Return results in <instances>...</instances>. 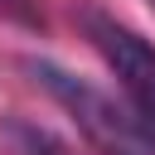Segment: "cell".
Wrapping results in <instances>:
<instances>
[{
  "label": "cell",
  "mask_w": 155,
  "mask_h": 155,
  "mask_svg": "<svg viewBox=\"0 0 155 155\" xmlns=\"http://www.w3.org/2000/svg\"><path fill=\"white\" fill-rule=\"evenodd\" d=\"M0 19H10V24H24V29H44V24H48L39 0H0Z\"/></svg>",
  "instance_id": "obj_4"
},
{
  "label": "cell",
  "mask_w": 155,
  "mask_h": 155,
  "mask_svg": "<svg viewBox=\"0 0 155 155\" xmlns=\"http://www.w3.org/2000/svg\"><path fill=\"white\" fill-rule=\"evenodd\" d=\"M24 73L78 121V131H82L102 155H155V140L145 136V126H140L126 107H116L102 87H92L87 78L58 68L53 58H24Z\"/></svg>",
  "instance_id": "obj_1"
},
{
  "label": "cell",
  "mask_w": 155,
  "mask_h": 155,
  "mask_svg": "<svg viewBox=\"0 0 155 155\" xmlns=\"http://www.w3.org/2000/svg\"><path fill=\"white\" fill-rule=\"evenodd\" d=\"M10 136L19 140V150H24V155H68L48 131H39V126H29V121H15V126H10Z\"/></svg>",
  "instance_id": "obj_3"
},
{
  "label": "cell",
  "mask_w": 155,
  "mask_h": 155,
  "mask_svg": "<svg viewBox=\"0 0 155 155\" xmlns=\"http://www.w3.org/2000/svg\"><path fill=\"white\" fill-rule=\"evenodd\" d=\"M78 24L87 34V44L107 58V68L116 73L126 102H131V116L145 126V136L155 140V44L140 39L131 24H121L111 10L102 5H82L78 10Z\"/></svg>",
  "instance_id": "obj_2"
}]
</instances>
